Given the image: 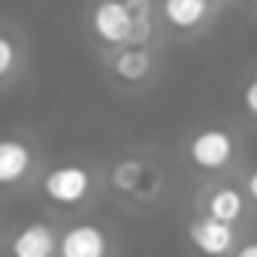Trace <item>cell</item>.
<instances>
[{
  "instance_id": "obj_5",
  "label": "cell",
  "mask_w": 257,
  "mask_h": 257,
  "mask_svg": "<svg viewBox=\"0 0 257 257\" xmlns=\"http://www.w3.org/2000/svg\"><path fill=\"white\" fill-rule=\"evenodd\" d=\"M161 19L176 34H197L212 19V0H161Z\"/></svg>"
},
{
  "instance_id": "obj_17",
  "label": "cell",
  "mask_w": 257,
  "mask_h": 257,
  "mask_svg": "<svg viewBox=\"0 0 257 257\" xmlns=\"http://www.w3.org/2000/svg\"><path fill=\"white\" fill-rule=\"evenodd\" d=\"M245 4H248V7H254V10H257V0H245Z\"/></svg>"
},
{
  "instance_id": "obj_7",
  "label": "cell",
  "mask_w": 257,
  "mask_h": 257,
  "mask_svg": "<svg viewBox=\"0 0 257 257\" xmlns=\"http://www.w3.org/2000/svg\"><path fill=\"white\" fill-rule=\"evenodd\" d=\"M61 257H106L109 239L97 224H76L61 236Z\"/></svg>"
},
{
  "instance_id": "obj_1",
  "label": "cell",
  "mask_w": 257,
  "mask_h": 257,
  "mask_svg": "<svg viewBox=\"0 0 257 257\" xmlns=\"http://www.w3.org/2000/svg\"><path fill=\"white\" fill-rule=\"evenodd\" d=\"M91 31L115 52L124 46H137V22L124 0H97L91 7Z\"/></svg>"
},
{
  "instance_id": "obj_19",
  "label": "cell",
  "mask_w": 257,
  "mask_h": 257,
  "mask_svg": "<svg viewBox=\"0 0 257 257\" xmlns=\"http://www.w3.org/2000/svg\"><path fill=\"white\" fill-rule=\"evenodd\" d=\"M212 4H215V0H212Z\"/></svg>"
},
{
  "instance_id": "obj_10",
  "label": "cell",
  "mask_w": 257,
  "mask_h": 257,
  "mask_svg": "<svg viewBox=\"0 0 257 257\" xmlns=\"http://www.w3.org/2000/svg\"><path fill=\"white\" fill-rule=\"evenodd\" d=\"M206 215L215 218V221H224V224L239 221V215H242V194L236 188H230V185H221V188L209 191Z\"/></svg>"
},
{
  "instance_id": "obj_3",
  "label": "cell",
  "mask_w": 257,
  "mask_h": 257,
  "mask_svg": "<svg viewBox=\"0 0 257 257\" xmlns=\"http://www.w3.org/2000/svg\"><path fill=\"white\" fill-rule=\"evenodd\" d=\"M91 188H94V176L82 164H61V167L49 170L46 179H43L46 197L52 203H58V206H76V203H82L91 194Z\"/></svg>"
},
{
  "instance_id": "obj_14",
  "label": "cell",
  "mask_w": 257,
  "mask_h": 257,
  "mask_svg": "<svg viewBox=\"0 0 257 257\" xmlns=\"http://www.w3.org/2000/svg\"><path fill=\"white\" fill-rule=\"evenodd\" d=\"M242 103H245L248 115L257 118V79H251V82L245 85V91H242Z\"/></svg>"
},
{
  "instance_id": "obj_13",
  "label": "cell",
  "mask_w": 257,
  "mask_h": 257,
  "mask_svg": "<svg viewBox=\"0 0 257 257\" xmlns=\"http://www.w3.org/2000/svg\"><path fill=\"white\" fill-rule=\"evenodd\" d=\"M143 176H146V167H143V161H121L118 167H115V185L121 188V191H137L140 188V182H143Z\"/></svg>"
},
{
  "instance_id": "obj_2",
  "label": "cell",
  "mask_w": 257,
  "mask_h": 257,
  "mask_svg": "<svg viewBox=\"0 0 257 257\" xmlns=\"http://www.w3.org/2000/svg\"><path fill=\"white\" fill-rule=\"evenodd\" d=\"M236 155V137L227 127H203L197 131L188 143V158L194 167L206 170V173H218L224 170Z\"/></svg>"
},
{
  "instance_id": "obj_12",
  "label": "cell",
  "mask_w": 257,
  "mask_h": 257,
  "mask_svg": "<svg viewBox=\"0 0 257 257\" xmlns=\"http://www.w3.org/2000/svg\"><path fill=\"white\" fill-rule=\"evenodd\" d=\"M22 58H25V49L19 46V40L10 31H4V34H0V79L10 82L16 67L22 64Z\"/></svg>"
},
{
  "instance_id": "obj_8",
  "label": "cell",
  "mask_w": 257,
  "mask_h": 257,
  "mask_svg": "<svg viewBox=\"0 0 257 257\" xmlns=\"http://www.w3.org/2000/svg\"><path fill=\"white\" fill-rule=\"evenodd\" d=\"M152 70H155V55L149 46H124L112 55V73L127 85L146 82Z\"/></svg>"
},
{
  "instance_id": "obj_11",
  "label": "cell",
  "mask_w": 257,
  "mask_h": 257,
  "mask_svg": "<svg viewBox=\"0 0 257 257\" xmlns=\"http://www.w3.org/2000/svg\"><path fill=\"white\" fill-rule=\"evenodd\" d=\"M137 22V46H149L155 31V0H124Z\"/></svg>"
},
{
  "instance_id": "obj_15",
  "label": "cell",
  "mask_w": 257,
  "mask_h": 257,
  "mask_svg": "<svg viewBox=\"0 0 257 257\" xmlns=\"http://www.w3.org/2000/svg\"><path fill=\"white\" fill-rule=\"evenodd\" d=\"M245 194L257 203V170H251V173H248V179H245Z\"/></svg>"
},
{
  "instance_id": "obj_9",
  "label": "cell",
  "mask_w": 257,
  "mask_h": 257,
  "mask_svg": "<svg viewBox=\"0 0 257 257\" xmlns=\"http://www.w3.org/2000/svg\"><path fill=\"white\" fill-rule=\"evenodd\" d=\"M31 164H34V155L25 140L7 137L0 143V182L4 185H16L19 179H25Z\"/></svg>"
},
{
  "instance_id": "obj_16",
  "label": "cell",
  "mask_w": 257,
  "mask_h": 257,
  "mask_svg": "<svg viewBox=\"0 0 257 257\" xmlns=\"http://www.w3.org/2000/svg\"><path fill=\"white\" fill-rule=\"evenodd\" d=\"M233 257H257V242H248V245H242Z\"/></svg>"
},
{
  "instance_id": "obj_6",
  "label": "cell",
  "mask_w": 257,
  "mask_h": 257,
  "mask_svg": "<svg viewBox=\"0 0 257 257\" xmlns=\"http://www.w3.org/2000/svg\"><path fill=\"white\" fill-rule=\"evenodd\" d=\"M58 248H61V239L43 221H34V224L22 227L10 242L13 257H55Z\"/></svg>"
},
{
  "instance_id": "obj_18",
  "label": "cell",
  "mask_w": 257,
  "mask_h": 257,
  "mask_svg": "<svg viewBox=\"0 0 257 257\" xmlns=\"http://www.w3.org/2000/svg\"><path fill=\"white\" fill-rule=\"evenodd\" d=\"M254 79H257V67H254Z\"/></svg>"
},
{
  "instance_id": "obj_4",
  "label": "cell",
  "mask_w": 257,
  "mask_h": 257,
  "mask_svg": "<svg viewBox=\"0 0 257 257\" xmlns=\"http://www.w3.org/2000/svg\"><path fill=\"white\" fill-rule=\"evenodd\" d=\"M188 239H191V245H194L203 257H227V254L233 251V245H236L233 224L215 221V218H209V215L191 221Z\"/></svg>"
}]
</instances>
